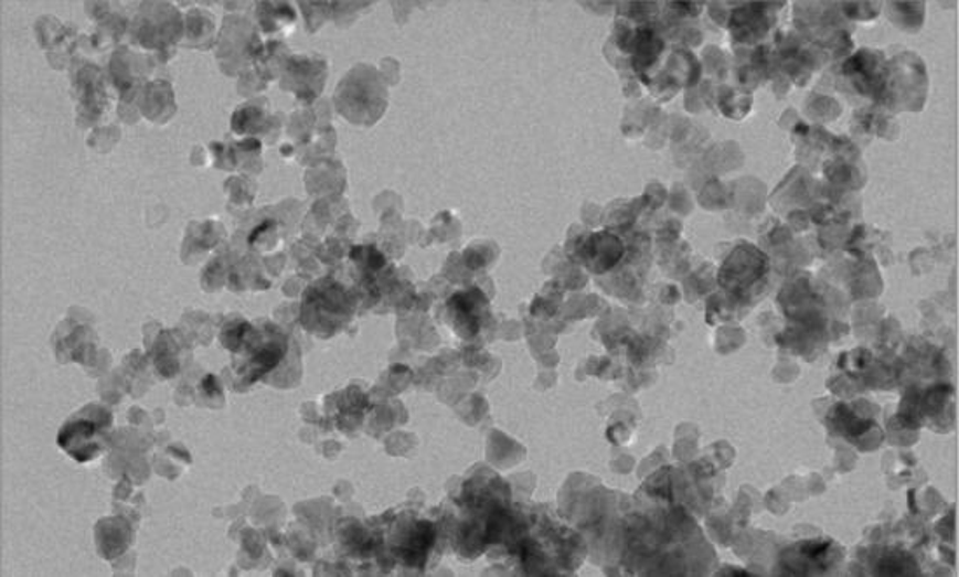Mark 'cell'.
I'll list each match as a JSON object with an SVG mask.
<instances>
[{
	"instance_id": "obj_1",
	"label": "cell",
	"mask_w": 959,
	"mask_h": 577,
	"mask_svg": "<svg viewBox=\"0 0 959 577\" xmlns=\"http://www.w3.org/2000/svg\"><path fill=\"white\" fill-rule=\"evenodd\" d=\"M248 329L249 323L243 321L228 327L222 333L225 348L236 356L234 365L243 362V365L237 366L236 372L239 377H246L245 384L254 383L269 370L275 368L283 354L287 353V341L278 330H270L273 327L266 330L254 329V348H249Z\"/></svg>"
},
{
	"instance_id": "obj_4",
	"label": "cell",
	"mask_w": 959,
	"mask_h": 577,
	"mask_svg": "<svg viewBox=\"0 0 959 577\" xmlns=\"http://www.w3.org/2000/svg\"><path fill=\"white\" fill-rule=\"evenodd\" d=\"M100 429L89 420H75L60 432V447L67 450L77 461H89L100 453Z\"/></svg>"
},
{
	"instance_id": "obj_2",
	"label": "cell",
	"mask_w": 959,
	"mask_h": 577,
	"mask_svg": "<svg viewBox=\"0 0 959 577\" xmlns=\"http://www.w3.org/2000/svg\"><path fill=\"white\" fill-rule=\"evenodd\" d=\"M768 270V257L752 245H739L718 273L721 287L729 291H744L759 281Z\"/></svg>"
},
{
	"instance_id": "obj_3",
	"label": "cell",
	"mask_w": 959,
	"mask_h": 577,
	"mask_svg": "<svg viewBox=\"0 0 959 577\" xmlns=\"http://www.w3.org/2000/svg\"><path fill=\"white\" fill-rule=\"evenodd\" d=\"M586 269L603 275L612 269L624 257V243L615 234H592L577 252Z\"/></svg>"
}]
</instances>
